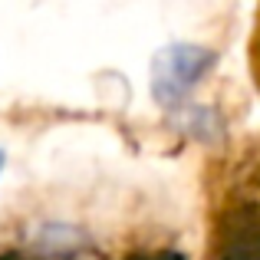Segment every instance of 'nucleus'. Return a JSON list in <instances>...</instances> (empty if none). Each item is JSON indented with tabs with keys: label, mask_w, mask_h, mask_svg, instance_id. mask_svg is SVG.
Returning <instances> with one entry per match:
<instances>
[{
	"label": "nucleus",
	"mask_w": 260,
	"mask_h": 260,
	"mask_svg": "<svg viewBox=\"0 0 260 260\" xmlns=\"http://www.w3.org/2000/svg\"><path fill=\"white\" fill-rule=\"evenodd\" d=\"M211 66V56L198 46H172V50L158 53L155 59V95L165 106L181 102L184 95L194 89L198 76Z\"/></svg>",
	"instance_id": "obj_1"
},
{
	"label": "nucleus",
	"mask_w": 260,
	"mask_h": 260,
	"mask_svg": "<svg viewBox=\"0 0 260 260\" xmlns=\"http://www.w3.org/2000/svg\"><path fill=\"white\" fill-rule=\"evenodd\" d=\"M0 165H4V155H0Z\"/></svg>",
	"instance_id": "obj_2"
}]
</instances>
